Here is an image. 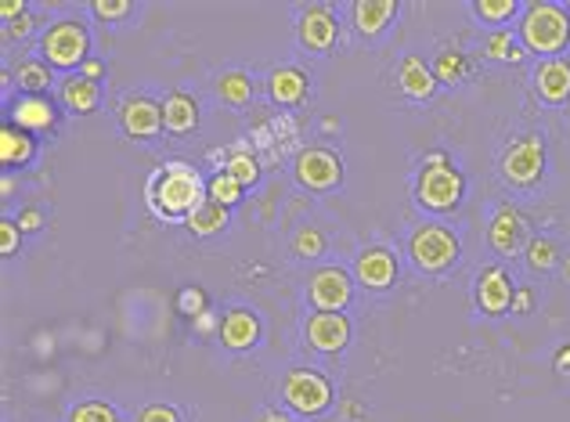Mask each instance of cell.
I'll return each mask as SVG.
<instances>
[{
    "instance_id": "cell-36",
    "label": "cell",
    "mask_w": 570,
    "mask_h": 422,
    "mask_svg": "<svg viewBox=\"0 0 570 422\" xmlns=\"http://www.w3.org/2000/svg\"><path fill=\"white\" fill-rule=\"evenodd\" d=\"M94 15L105 22H119V19L134 15V4L130 0H94Z\"/></svg>"
},
{
    "instance_id": "cell-25",
    "label": "cell",
    "mask_w": 570,
    "mask_h": 422,
    "mask_svg": "<svg viewBox=\"0 0 570 422\" xmlns=\"http://www.w3.org/2000/svg\"><path fill=\"white\" fill-rule=\"evenodd\" d=\"M217 98H221L224 105H246L253 98V80L250 73H242V70H228L217 76Z\"/></svg>"
},
{
    "instance_id": "cell-4",
    "label": "cell",
    "mask_w": 570,
    "mask_h": 422,
    "mask_svg": "<svg viewBox=\"0 0 570 422\" xmlns=\"http://www.w3.org/2000/svg\"><path fill=\"white\" fill-rule=\"evenodd\" d=\"M282 401L289 404L296 415L315 419L332 404V387L329 379L315 369H293L282 379Z\"/></svg>"
},
{
    "instance_id": "cell-20",
    "label": "cell",
    "mask_w": 570,
    "mask_h": 422,
    "mask_svg": "<svg viewBox=\"0 0 570 422\" xmlns=\"http://www.w3.org/2000/svg\"><path fill=\"white\" fill-rule=\"evenodd\" d=\"M398 15V4L393 0H358L355 4V25L365 40H376L387 30V22Z\"/></svg>"
},
{
    "instance_id": "cell-46",
    "label": "cell",
    "mask_w": 570,
    "mask_h": 422,
    "mask_svg": "<svg viewBox=\"0 0 570 422\" xmlns=\"http://www.w3.org/2000/svg\"><path fill=\"white\" fill-rule=\"evenodd\" d=\"M567 369H570V344L556 354V372H567Z\"/></svg>"
},
{
    "instance_id": "cell-26",
    "label": "cell",
    "mask_w": 570,
    "mask_h": 422,
    "mask_svg": "<svg viewBox=\"0 0 570 422\" xmlns=\"http://www.w3.org/2000/svg\"><path fill=\"white\" fill-rule=\"evenodd\" d=\"M0 159H4V167H22V162H30L33 159L30 134L19 130V127L0 130Z\"/></svg>"
},
{
    "instance_id": "cell-18",
    "label": "cell",
    "mask_w": 570,
    "mask_h": 422,
    "mask_svg": "<svg viewBox=\"0 0 570 422\" xmlns=\"http://www.w3.org/2000/svg\"><path fill=\"white\" fill-rule=\"evenodd\" d=\"M256 336H261V321H256L253 310H246V307L228 310L221 321V344L228 350H250L256 344Z\"/></svg>"
},
{
    "instance_id": "cell-27",
    "label": "cell",
    "mask_w": 570,
    "mask_h": 422,
    "mask_svg": "<svg viewBox=\"0 0 570 422\" xmlns=\"http://www.w3.org/2000/svg\"><path fill=\"white\" fill-rule=\"evenodd\" d=\"M224 228H228V210L217 207L213 199H207L192 217H188V231L199 235V239H210V235H217V231H224Z\"/></svg>"
},
{
    "instance_id": "cell-42",
    "label": "cell",
    "mask_w": 570,
    "mask_h": 422,
    "mask_svg": "<svg viewBox=\"0 0 570 422\" xmlns=\"http://www.w3.org/2000/svg\"><path fill=\"white\" fill-rule=\"evenodd\" d=\"M40 221H44V217H40L36 210H25V213L19 217V228H22V231H33V228H40Z\"/></svg>"
},
{
    "instance_id": "cell-14",
    "label": "cell",
    "mask_w": 570,
    "mask_h": 422,
    "mask_svg": "<svg viewBox=\"0 0 570 422\" xmlns=\"http://www.w3.org/2000/svg\"><path fill=\"white\" fill-rule=\"evenodd\" d=\"M535 91L541 102L563 105L570 102V62L567 59H546L535 70Z\"/></svg>"
},
{
    "instance_id": "cell-34",
    "label": "cell",
    "mask_w": 570,
    "mask_h": 422,
    "mask_svg": "<svg viewBox=\"0 0 570 422\" xmlns=\"http://www.w3.org/2000/svg\"><path fill=\"white\" fill-rule=\"evenodd\" d=\"M70 422H119V419L113 412V404H105V401H84V404H76L73 412H70Z\"/></svg>"
},
{
    "instance_id": "cell-2",
    "label": "cell",
    "mask_w": 570,
    "mask_h": 422,
    "mask_svg": "<svg viewBox=\"0 0 570 422\" xmlns=\"http://www.w3.org/2000/svg\"><path fill=\"white\" fill-rule=\"evenodd\" d=\"M520 44L535 54L556 59L570 44V11L560 4H549V0H538L520 19Z\"/></svg>"
},
{
    "instance_id": "cell-12",
    "label": "cell",
    "mask_w": 570,
    "mask_h": 422,
    "mask_svg": "<svg viewBox=\"0 0 570 422\" xmlns=\"http://www.w3.org/2000/svg\"><path fill=\"white\" fill-rule=\"evenodd\" d=\"M350 339V321L339 315V310H315L307 321V344L321 354L344 350Z\"/></svg>"
},
{
    "instance_id": "cell-17",
    "label": "cell",
    "mask_w": 570,
    "mask_h": 422,
    "mask_svg": "<svg viewBox=\"0 0 570 422\" xmlns=\"http://www.w3.org/2000/svg\"><path fill=\"white\" fill-rule=\"evenodd\" d=\"M54 105L44 94H22L19 102H11V127L19 130H51L54 127Z\"/></svg>"
},
{
    "instance_id": "cell-28",
    "label": "cell",
    "mask_w": 570,
    "mask_h": 422,
    "mask_svg": "<svg viewBox=\"0 0 570 422\" xmlns=\"http://www.w3.org/2000/svg\"><path fill=\"white\" fill-rule=\"evenodd\" d=\"M524 51L527 48L509 30H495V33H487V40H484V54H487V59H495V62H524Z\"/></svg>"
},
{
    "instance_id": "cell-48",
    "label": "cell",
    "mask_w": 570,
    "mask_h": 422,
    "mask_svg": "<svg viewBox=\"0 0 570 422\" xmlns=\"http://www.w3.org/2000/svg\"><path fill=\"white\" fill-rule=\"evenodd\" d=\"M11 192H15V181H11V177H4V199H11Z\"/></svg>"
},
{
    "instance_id": "cell-49",
    "label": "cell",
    "mask_w": 570,
    "mask_h": 422,
    "mask_svg": "<svg viewBox=\"0 0 570 422\" xmlns=\"http://www.w3.org/2000/svg\"><path fill=\"white\" fill-rule=\"evenodd\" d=\"M567 278H570V261H567Z\"/></svg>"
},
{
    "instance_id": "cell-44",
    "label": "cell",
    "mask_w": 570,
    "mask_h": 422,
    "mask_svg": "<svg viewBox=\"0 0 570 422\" xmlns=\"http://www.w3.org/2000/svg\"><path fill=\"white\" fill-rule=\"evenodd\" d=\"M102 73H105V65H102V62H91V59L84 62V76H87V80H94V84H98V76H102Z\"/></svg>"
},
{
    "instance_id": "cell-29",
    "label": "cell",
    "mask_w": 570,
    "mask_h": 422,
    "mask_svg": "<svg viewBox=\"0 0 570 422\" xmlns=\"http://www.w3.org/2000/svg\"><path fill=\"white\" fill-rule=\"evenodd\" d=\"M473 11H477V19L481 22H487V25H506L513 15H517L520 11V4L517 0H477V4H473Z\"/></svg>"
},
{
    "instance_id": "cell-7",
    "label": "cell",
    "mask_w": 570,
    "mask_h": 422,
    "mask_svg": "<svg viewBox=\"0 0 570 422\" xmlns=\"http://www.w3.org/2000/svg\"><path fill=\"white\" fill-rule=\"evenodd\" d=\"M409 250L419 271H444L458 261V242L444 224H419Z\"/></svg>"
},
{
    "instance_id": "cell-30",
    "label": "cell",
    "mask_w": 570,
    "mask_h": 422,
    "mask_svg": "<svg viewBox=\"0 0 570 422\" xmlns=\"http://www.w3.org/2000/svg\"><path fill=\"white\" fill-rule=\"evenodd\" d=\"M556 261H560V253H556L552 239L535 235L531 242H527V267H531V271H552Z\"/></svg>"
},
{
    "instance_id": "cell-6",
    "label": "cell",
    "mask_w": 570,
    "mask_h": 422,
    "mask_svg": "<svg viewBox=\"0 0 570 422\" xmlns=\"http://www.w3.org/2000/svg\"><path fill=\"white\" fill-rule=\"evenodd\" d=\"M541 170H546V141L538 134H527V138L513 141L502 156V181L513 188H531Z\"/></svg>"
},
{
    "instance_id": "cell-16",
    "label": "cell",
    "mask_w": 570,
    "mask_h": 422,
    "mask_svg": "<svg viewBox=\"0 0 570 422\" xmlns=\"http://www.w3.org/2000/svg\"><path fill=\"white\" fill-rule=\"evenodd\" d=\"M355 271H358V282L365 289H387V285L398 278V261H393L390 250L369 246V250H361Z\"/></svg>"
},
{
    "instance_id": "cell-15",
    "label": "cell",
    "mask_w": 570,
    "mask_h": 422,
    "mask_svg": "<svg viewBox=\"0 0 570 422\" xmlns=\"http://www.w3.org/2000/svg\"><path fill=\"white\" fill-rule=\"evenodd\" d=\"M119 124L130 138H156L162 127V105H156L152 98H127L119 108Z\"/></svg>"
},
{
    "instance_id": "cell-11",
    "label": "cell",
    "mask_w": 570,
    "mask_h": 422,
    "mask_svg": "<svg viewBox=\"0 0 570 422\" xmlns=\"http://www.w3.org/2000/svg\"><path fill=\"white\" fill-rule=\"evenodd\" d=\"M307 296L318 310H344L350 299V275L344 267H321L307 282Z\"/></svg>"
},
{
    "instance_id": "cell-32",
    "label": "cell",
    "mask_w": 570,
    "mask_h": 422,
    "mask_svg": "<svg viewBox=\"0 0 570 422\" xmlns=\"http://www.w3.org/2000/svg\"><path fill=\"white\" fill-rule=\"evenodd\" d=\"M210 199L217 202V207H224V210H228V207H235V202L242 199V184H239L235 177L228 173V170H224V173H217L213 181H210Z\"/></svg>"
},
{
    "instance_id": "cell-39",
    "label": "cell",
    "mask_w": 570,
    "mask_h": 422,
    "mask_svg": "<svg viewBox=\"0 0 570 422\" xmlns=\"http://www.w3.org/2000/svg\"><path fill=\"white\" fill-rule=\"evenodd\" d=\"M19 231L22 228L15 221H0V253H4V256H11L19 250Z\"/></svg>"
},
{
    "instance_id": "cell-40",
    "label": "cell",
    "mask_w": 570,
    "mask_h": 422,
    "mask_svg": "<svg viewBox=\"0 0 570 422\" xmlns=\"http://www.w3.org/2000/svg\"><path fill=\"white\" fill-rule=\"evenodd\" d=\"M30 30H33V19H30V11H25V15H22L19 22H11V25H8V36H25Z\"/></svg>"
},
{
    "instance_id": "cell-8",
    "label": "cell",
    "mask_w": 570,
    "mask_h": 422,
    "mask_svg": "<svg viewBox=\"0 0 570 422\" xmlns=\"http://www.w3.org/2000/svg\"><path fill=\"white\" fill-rule=\"evenodd\" d=\"M339 177H344V167L329 148H304L296 156V181L315 188V192H329L339 184Z\"/></svg>"
},
{
    "instance_id": "cell-9",
    "label": "cell",
    "mask_w": 570,
    "mask_h": 422,
    "mask_svg": "<svg viewBox=\"0 0 570 422\" xmlns=\"http://www.w3.org/2000/svg\"><path fill=\"white\" fill-rule=\"evenodd\" d=\"M487 242H492V250L498 256H517L520 250H527L524 242H531V239H527V221L520 217V210L498 207L492 224H487Z\"/></svg>"
},
{
    "instance_id": "cell-22",
    "label": "cell",
    "mask_w": 570,
    "mask_h": 422,
    "mask_svg": "<svg viewBox=\"0 0 570 422\" xmlns=\"http://www.w3.org/2000/svg\"><path fill=\"white\" fill-rule=\"evenodd\" d=\"M271 98H275L278 105H296L304 102L307 94V76L296 70V65H278L275 73H271Z\"/></svg>"
},
{
    "instance_id": "cell-5",
    "label": "cell",
    "mask_w": 570,
    "mask_h": 422,
    "mask_svg": "<svg viewBox=\"0 0 570 422\" xmlns=\"http://www.w3.org/2000/svg\"><path fill=\"white\" fill-rule=\"evenodd\" d=\"M40 51H44L48 65L54 70H73V65H84L87 62V51H91V36L84 30V22H54L48 25L44 40H40Z\"/></svg>"
},
{
    "instance_id": "cell-3",
    "label": "cell",
    "mask_w": 570,
    "mask_h": 422,
    "mask_svg": "<svg viewBox=\"0 0 570 422\" xmlns=\"http://www.w3.org/2000/svg\"><path fill=\"white\" fill-rule=\"evenodd\" d=\"M463 192H466L463 173H458L452 162H447L444 152H430L426 167H423V173H419V181H415L419 207H426L433 213H447V210H455L458 202H463Z\"/></svg>"
},
{
    "instance_id": "cell-33",
    "label": "cell",
    "mask_w": 570,
    "mask_h": 422,
    "mask_svg": "<svg viewBox=\"0 0 570 422\" xmlns=\"http://www.w3.org/2000/svg\"><path fill=\"white\" fill-rule=\"evenodd\" d=\"M293 250L296 256H304V261H315V256L325 253V239H321V231L318 228H300L296 231V239H293Z\"/></svg>"
},
{
    "instance_id": "cell-35",
    "label": "cell",
    "mask_w": 570,
    "mask_h": 422,
    "mask_svg": "<svg viewBox=\"0 0 570 422\" xmlns=\"http://www.w3.org/2000/svg\"><path fill=\"white\" fill-rule=\"evenodd\" d=\"M228 173L235 177V181L246 188V184H256V177H261V167H256V159L250 152H235L232 159H228Z\"/></svg>"
},
{
    "instance_id": "cell-23",
    "label": "cell",
    "mask_w": 570,
    "mask_h": 422,
    "mask_svg": "<svg viewBox=\"0 0 570 422\" xmlns=\"http://www.w3.org/2000/svg\"><path fill=\"white\" fill-rule=\"evenodd\" d=\"M62 105L73 108V113H91L98 105V84L87 76H70L62 84Z\"/></svg>"
},
{
    "instance_id": "cell-47",
    "label": "cell",
    "mask_w": 570,
    "mask_h": 422,
    "mask_svg": "<svg viewBox=\"0 0 570 422\" xmlns=\"http://www.w3.org/2000/svg\"><path fill=\"white\" fill-rule=\"evenodd\" d=\"M531 307V293H520L517 299H513V310H527Z\"/></svg>"
},
{
    "instance_id": "cell-21",
    "label": "cell",
    "mask_w": 570,
    "mask_h": 422,
    "mask_svg": "<svg viewBox=\"0 0 570 422\" xmlns=\"http://www.w3.org/2000/svg\"><path fill=\"white\" fill-rule=\"evenodd\" d=\"M162 127L173 130V134H188L199 127V108L196 102L188 98V94L173 91L167 94V102H162Z\"/></svg>"
},
{
    "instance_id": "cell-1",
    "label": "cell",
    "mask_w": 570,
    "mask_h": 422,
    "mask_svg": "<svg viewBox=\"0 0 570 422\" xmlns=\"http://www.w3.org/2000/svg\"><path fill=\"white\" fill-rule=\"evenodd\" d=\"M207 196H210V184L202 181L199 170L184 159L162 162V167H156L145 181L148 210H152L159 221H167V224H173V221L188 224V217H192L202 202H207Z\"/></svg>"
},
{
    "instance_id": "cell-51",
    "label": "cell",
    "mask_w": 570,
    "mask_h": 422,
    "mask_svg": "<svg viewBox=\"0 0 570 422\" xmlns=\"http://www.w3.org/2000/svg\"><path fill=\"white\" fill-rule=\"evenodd\" d=\"M567 11H570V0H567Z\"/></svg>"
},
{
    "instance_id": "cell-13",
    "label": "cell",
    "mask_w": 570,
    "mask_h": 422,
    "mask_svg": "<svg viewBox=\"0 0 570 422\" xmlns=\"http://www.w3.org/2000/svg\"><path fill=\"white\" fill-rule=\"evenodd\" d=\"M336 15L325 4H310L307 11H300V22H296V36L310 51H329L336 44Z\"/></svg>"
},
{
    "instance_id": "cell-50",
    "label": "cell",
    "mask_w": 570,
    "mask_h": 422,
    "mask_svg": "<svg viewBox=\"0 0 570 422\" xmlns=\"http://www.w3.org/2000/svg\"><path fill=\"white\" fill-rule=\"evenodd\" d=\"M567 116H570V102H567Z\"/></svg>"
},
{
    "instance_id": "cell-37",
    "label": "cell",
    "mask_w": 570,
    "mask_h": 422,
    "mask_svg": "<svg viewBox=\"0 0 570 422\" xmlns=\"http://www.w3.org/2000/svg\"><path fill=\"white\" fill-rule=\"evenodd\" d=\"M178 307H181V315L184 318H199L202 315V310H207V296H202V289H196V285H192V289H181V296H178Z\"/></svg>"
},
{
    "instance_id": "cell-43",
    "label": "cell",
    "mask_w": 570,
    "mask_h": 422,
    "mask_svg": "<svg viewBox=\"0 0 570 422\" xmlns=\"http://www.w3.org/2000/svg\"><path fill=\"white\" fill-rule=\"evenodd\" d=\"M192 325H196V333H210L213 325H217V321H213V310H202V315H199Z\"/></svg>"
},
{
    "instance_id": "cell-41",
    "label": "cell",
    "mask_w": 570,
    "mask_h": 422,
    "mask_svg": "<svg viewBox=\"0 0 570 422\" xmlns=\"http://www.w3.org/2000/svg\"><path fill=\"white\" fill-rule=\"evenodd\" d=\"M0 15H4L8 22L15 19V15L22 19L25 15V4H22V0H8V4H0Z\"/></svg>"
},
{
    "instance_id": "cell-24",
    "label": "cell",
    "mask_w": 570,
    "mask_h": 422,
    "mask_svg": "<svg viewBox=\"0 0 570 422\" xmlns=\"http://www.w3.org/2000/svg\"><path fill=\"white\" fill-rule=\"evenodd\" d=\"M11 76H15V84L25 94H44L51 87V65L40 62V59H19Z\"/></svg>"
},
{
    "instance_id": "cell-10",
    "label": "cell",
    "mask_w": 570,
    "mask_h": 422,
    "mask_svg": "<svg viewBox=\"0 0 570 422\" xmlns=\"http://www.w3.org/2000/svg\"><path fill=\"white\" fill-rule=\"evenodd\" d=\"M513 299H517V289H513V278L506 275V267H484L477 275V307L484 315H506L513 310Z\"/></svg>"
},
{
    "instance_id": "cell-31",
    "label": "cell",
    "mask_w": 570,
    "mask_h": 422,
    "mask_svg": "<svg viewBox=\"0 0 570 422\" xmlns=\"http://www.w3.org/2000/svg\"><path fill=\"white\" fill-rule=\"evenodd\" d=\"M433 76H437L441 84H458V80L466 76V59L458 51H441L437 62H433Z\"/></svg>"
},
{
    "instance_id": "cell-38",
    "label": "cell",
    "mask_w": 570,
    "mask_h": 422,
    "mask_svg": "<svg viewBox=\"0 0 570 422\" xmlns=\"http://www.w3.org/2000/svg\"><path fill=\"white\" fill-rule=\"evenodd\" d=\"M134 422H181V419L170 404H145Z\"/></svg>"
},
{
    "instance_id": "cell-19",
    "label": "cell",
    "mask_w": 570,
    "mask_h": 422,
    "mask_svg": "<svg viewBox=\"0 0 570 422\" xmlns=\"http://www.w3.org/2000/svg\"><path fill=\"white\" fill-rule=\"evenodd\" d=\"M398 84H401L404 94H409V98L426 102V98H433V91H437V76H433V70L423 59H419V54H409V59L401 62V70H398Z\"/></svg>"
},
{
    "instance_id": "cell-45",
    "label": "cell",
    "mask_w": 570,
    "mask_h": 422,
    "mask_svg": "<svg viewBox=\"0 0 570 422\" xmlns=\"http://www.w3.org/2000/svg\"><path fill=\"white\" fill-rule=\"evenodd\" d=\"M256 422H293L285 412H275V408H267V412H261L256 415Z\"/></svg>"
}]
</instances>
